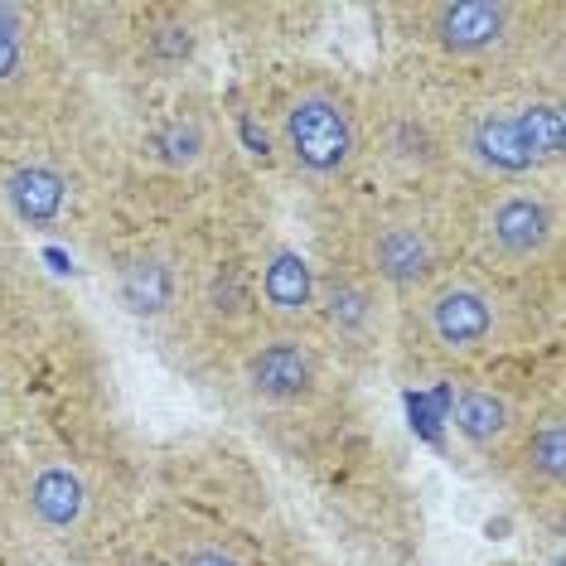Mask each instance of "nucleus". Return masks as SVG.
<instances>
[{
  "instance_id": "obj_17",
  "label": "nucleus",
  "mask_w": 566,
  "mask_h": 566,
  "mask_svg": "<svg viewBox=\"0 0 566 566\" xmlns=\"http://www.w3.org/2000/svg\"><path fill=\"white\" fill-rule=\"evenodd\" d=\"M156 146H160L165 165H175V170H195V165H203L209 150H213V126H209V117H199V112H175V117L160 126Z\"/></svg>"
},
{
  "instance_id": "obj_6",
  "label": "nucleus",
  "mask_w": 566,
  "mask_h": 566,
  "mask_svg": "<svg viewBox=\"0 0 566 566\" xmlns=\"http://www.w3.org/2000/svg\"><path fill=\"white\" fill-rule=\"evenodd\" d=\"M339 262L358 266L368 281H378L402 305L407 295L431 286L446 266H455V233L441 213L417 209V203H382L368 209L354 228V252Z\"/></svg>"
},
{
  "instance_id": "obj_16",
  "label": "nucleus",
  "mask_w": 566,
  "mask_h": 566,
  "mask_svg": "<svg viewBox=\"0 0 566 566\" xmlns=\"http://www.w3.org/2000/svg\"><path fill=\"white\" fill-rule=\"evenodd\" d=\"M34 73V10L0 0V93Z\"/></svg>"
},
{
  "instance_id": "obj_2",
  "label": "nucleus",
  "mask_w": 566,
  "mask_h": 566,
  "mask_svg": "<svg viewBox=\"0 0 566 566\" xmlns=\"http://www.w3.org/2000/svg\"><path fill=\"white\" fill-rule=\"evenodd\" d=\"M446 122L450 170L470 185L552 179L566 156V107L557 93H494L474 97Z\"/></svg>"
},
{
  "instance_id": "obj_19",
  "label": "nucleus",
  "mask_w": 566,
  "mask_h": 566,
  "mask_svg": "<svg viewBox=\"0 0 566 566\" xmlns=\"http://www.w3.org/2000/svg\"><path fill=\"white\" fill-rule=\"evenodd\" d=\"M10 509H15V489H10L6 470H0V533H6V518H10Z\"/></svg>"
},
{
  "instance_id": "obj_7",
  "label": "nucleus",
  "mask_w": 566,
  "mask_h": 566,
  "mask_svg": "<svg viewBox=\"0 0 566 566\" xmlns=\"http://www.w3.org/2000/svg\"><path fill=\"white\" fill-rule=\"evenodd\" d=\"M397 305L392 295L368 281L349 262H329L315 272V319L311 334L319 349H334L349 364H368L392 344Z\"/></svg>"
},
{
  "instance_id": "obj_14",
  "label": "nucleus",
  "mask_w": 566,
  "mask_h": 566,
  "mask_svg": "<svg viewBox=\"0 0 566 566\" xmlns=\"http://www.w3.org/2000/svg\"><path fill=\"white\" fill-rule=\"evenodd\" d=\"M175 291H179L175 266L156 252H140L122 266V301L132 315H146V319L165 315L175 305Z\"/></svg>"
},
{
  "instance_id": "obj_20",
  "label": "nucleus",
  "mask_w": 566,
  "mask_h": 566,
  "mask_svg": "<svg viewBox=\"0 0 566 566\" xmlns=\"http://www.w3.org/2000/svg\"><path fill=\"white\" fill-rule=\"evenodd\" d=\"M6 417H10V392H6V378H0V427H6Z\"/></svg>"
},
{
  "instance_id": "obj_8",
  "label": "nucleus",
  "mask_w": 566,
  "mask_h": 566,
  "mask_svg": "<svg viewBox=\"0 0 566 566\" xmlns=\"http://www.w3.org/2000/svg\"><path fill=\"white\" fill-rule=\"evenodd\" d=\"M10 489L20 518L49 543H78L97 513V484L73 455H34Z\"/></svg>"
},
{
  "instance_id": "obj_13",
  "label": "nucleus",
  "mask_w": 566,
  "mask_h": 566,
  "mask_svg": "<svg viewBox=\"0 0 566 566\" xmlns=\"http://www.w3.org/2000/svg\"><path fill=\"white\" fill-rule=\"evenodd\" d=\"M315 272L319 266L301 248H272L256 266V305L272 329H305L315 319Z\"/></svg>"
},
{
  "instance_id": "obj_15",
  "label": "nucleus",
  "mask_w": 566,
  "mask_h": 566,
  "mask_svg": "<svg viewBox=\"0 0 566 566\" xmlns=\"http://www.w3.org/2000/svg\"><path fill=\"white\" fill-rule=\"evenodd\" d=\"M6 199L20 223L44 228V223H59L63 203H69V185H63V175H54L49 165H20L6 185Z\"/></svg>"
},
{
  "instance_id": "obj_4",
  "label": "nucleus",
  "mask_w": 566,
  "mask_h": 566,
  "mask_svg": "<svg viewBox=\"0 0 566 566\" xmlns=\"http://www.w3.org/2000/svg\"><path fill=\"white\" fill-rule=\"evenodd\" d=\"M272 150L301 185H344L368 160L364 102L329 73H305L272 112Z\"/></svg>"
},
{
  "instance_id": "obj_5",
  "label": "nucleus",
  "mask_w": 566,
  "mask_h": 566,
  "mask_svg": "<svg viewBox=\"0 0 566 566\" xmlns=\"http://www.w3.org/2000/svg\"><path fill=\"white\" fill-rule=\"evenodd\" d=\"M411 34L441 63L455 69H509L523 63L543 40V20L557 10L523 6V0H427L407 6Z\"/></svg>"
},
{
  "instance_id": "obj_9",
  "label": "nucleus",
  "mask_w": 566,
  "mask_h": 566,
  "mask_svg": "<svg viewBox=\"0 0 566 566\" xmlns=\"http://www.w3.org/2000/svg\"><path fill=\"white\" fill-rule=\"evenodd\" d=\"M238 382L256 407H305L325 388V349L305 329H272L242 354Z\"/></svg>"
},
{
  "instance_id": "obj_11",
  "label": "nucleus",
  "mask_w": 566,
  "mask_h": 566,
  "mask_svg": "<svg viewBox=\"0 0 566 566\" xmlns=\"http://www.w3.org/2000/svg\"><path fill=\"white\" fill-rule=\"evenodd\" d=\"M504 480L513 484V494H518L527 509L547 513V518H562V504H566V411H562L557 397L543 407H527L523 436L509 455Z\"/></svg>"
},
{
  "instance_id": "obj_1",
  "label": "nucleus",
  "mask_w": 566,
  "mask_h": 566,
  "mask_svg": "<svg viewBox=\"0 0 566 566\" xmlns=\"http://www.w3.org/2000/svg\"><path fill=\"white\" fill-rule=\"evenodd\" d=\"M518 311L480 266H446L431 286L407 295L392 319V349L417 373H470L513 344Z\"/></svg>"
},
{
  "instance_id": "obj_18",
  "label": "nucleus",
  "mask_w": 566,
  "mask_h": 566,
  "mask_svg": "<svg viewBox=\"0 0 566 566\" xmlns=\"http://www.w3.org/2000/svg\"><path fill=\"white\" fill-rule=\"evenodd\" d=\"M175 566H252L233 543H223V537H189L185 547H179Z\"/></svg>"
},
{
  "instance_id": "obj_10",
  "label": "nucleus",
  "mask_w": 566,
  "mask_h": 566,
  "mask_svg": "<svg viewBox=\"0 0 566 566\" xmlns=\"http://www.w3.org/2000/svg\"><path fill=\"white\" fill-rule=\"evenodd\" d=\"M523 421H527V402L494 378H465L450 397V431H455L460 450L480 470L499 474V480H504L509 455L523 436Z\"/></svg>"
},
{
  "instance_id": "obj_3",
  "label": "nucleus",
  "mask_w": 566,
  "mask_h": 566,
  "mask_svg": "<svg viewBox=\"0 0 566 566\" xmlns=\"http://www.w3.org/2000/svg\"><path fill=\"white\" fill-rule=\"evenodd\" d=\"M450 233L465 242L470 266H480L494 281L543 272L562 252V195L547 179L474 185Z\"/></svg>"
},
{
  "instance_id": "obj_12",
  "label": "nucleus",
  "mask_w": 566,
  "mask_h": 566,
  "mask_svg": "<svg viewBox=\"0 0 566 566\" xmlns=\"http://www.w3.org/2000/svg\"><path fill=\"white\" fill-rule=\"evenodd\" d=\"M364 122H368V150H378V160L392 175L421 179V185L455 175L450 170V150H446V122L431 117L427 107L392 97V102H382L378 117L364 112Z\"/></svg>"
}]
</instances>
